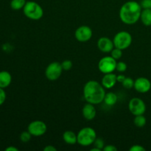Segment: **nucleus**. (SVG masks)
Returning <instances> with one entry per match:
<instances>
[{"label":"nucleus","mask_w":151,"mask_h":151,"mask_svg":"<svg viewBox=\"0 0 151 151\" xmlns=\"http://www.w3.org/2000/svg\"><path fill=\"white\" fill-rule=\"evenodd\" d=\"M61 66L63 68V70L69 71L72 67V62L69 60H65L61 63Z\"/></svg>","instance_id":"393cba45"},{"label":"nucleus","mask_w":151,"mask_h":151,"mask_svg":"<svg viewBox=\"0 0 151 151\" xmlns=\"http://www.w3.org/2000/svg\"><path fill=\"white\" fill-rule=\"evenodd\" d=\"M146 122H147V119H146L145 116H143V114L137 115L134 119V125L137 128H143L146 125Z\"/></svg>","instance_id":"aec40b11"},{"label":"nucleus","mask_w":151,"mask_h":151,"mask_svg":"<svg viewBox=\"0 0 151 151\" xmlns=\"http://www.w3.org/2000/svg\"><path fill=\"white\" fill-rule=\"evenodd\" d=\"M5 151H19V149L14 146H9L5 148Z\"/></svg>","instance_id":"473e14b6"},{"label":"nucleus","mask_w":151,"mask_h":151,"mask_svg":"<svg viewBox=\"0 0 151 151\" xmlns=\"http://www.w3.org/2000/svg\"><path fill=\"white\" fill-rule=\"evenodd\" d=\"M57 149L52 145H47L44 148V151H56Z\"/></svg>","instance_id":"7c9ffc66"},{"label":"nucleus","mask_w":151,"mask_h":151,"mask_svg":"<svg viewBox=\"0 0 151 151\" xmlns=\"http://www.w3.org/2000/svg\"><path fill=\"white\" fill-rule=\"evenodd\" d=\"M31 137H32V135L29 131H23L20 134V140L22 142H28L31 139Z\"/></svg>","instance_id":"5701e85b"},{"label":"nucleus","mask_w":151,"mask_h":151,"mask_svg":"<svg viewBox=\"0 0 151 151\" xmlns=\"http://www.w3.org/2000/svg\"><path fill=\"white\" fill-rule=\"evenodd\" d=\"M134 81H135L131 78H125V80L122 81V84L124 88H127V89H131V88H134Z\"/></svg>","instance_id":"412c9836"},{"label":"nucleus","mask_w":151,"mask_h":151,"mask_svg":"<svg viewBox=\"0 0 151 151\" xmlns=\"http://www.w3.org/2000/svg\"><path fill=\"white\" fill-rule=\"evenodd\" d=\"M106 91L102 84L96 81H89L83 87V97L87 103L100 104L104 100Z\"/></svg>","instance_id":"f03ea898"},{"label":"nucleus","mask_w":151,"mask_h":151,"mask_svg":"<svg viewBox=\"0 0 151 151\" xmlns=\"http://www.w3.org/2000/svg\"><path fill=\"white\" fill-rule=\"evenodd\" d=\"M127 69V64L123 61L118 62L116 63V70H117L119 72H124Z\"/></svg>","instance_id":"a878e982"},{"label":"nucleus","mask_w":151,"mask_h":151,"mask_svg":"<svg viewBox=\"0 0 151 151\" xmlns=\"http://www.w3.org/2000/svg\"><path fill=\"white\" fill-rule=\"evenodd\" d=\"M116 82H117L116 75L111 72V73L104 74V76L102 78L101 84L105 88L110 89L116 85Z\"/></svg>","instance_id":"ddd939ff"},{"label":"nucleus","mask_w":151,"mask_h":151,"mask_svg":"<svg viewBox=\"0 0 151 151\" xmlns=\"http://www.w3.org/2000/svg\"><path fill=\"white\" fill-rule=\"evenodd\" d=\"M128 109L131 113L134 116L144 114L146 111V105L142 99L134 97L129 101Z\"/></svg>","instance_id":"6e6552de"},{"label":"nucleus","mask_w":151,"mask_h":151,"mask_svg":"<svg viewBox=\"0 0 151 151\" xmlns=\"http://www.w3.org/2000/svg\"><path fill=\"white\" fill-rule=\"evenodd\" d=\"M27 131L33 137H41L46 134L47 131V126L45 122L43 121L35 120L29 124Z\"/></svg>","instance_id":"1a4fd4ad"},{"label":"nucleus","mask_w":151,"mask_h":151,"mask_svg":"<svg viewBox=\"0 0 151 151\" xmlns=\"http://www.w3.org/2000/svg\"><path fill=\"white\" fill-rule=\"evenodd\" d=\"M90 150H91V151H100L101 150H100V149H99V148H97V147H93V148H91Z\"/></svg>","instance_id":"72a5a7b5"},{"label":"nucleus","mask_w":151,"mask_h":151,"mask_svg":"<svg viewBox=\"0 0 151 151\" xmlns=\"http://www.w3.org/2000/svg\"><path fill=\"white\" fill-rule=\"evenodd\" d=\"M24 16L31 20H39L44 15V10L39 4L34 1H27L23 8Z\"/></svg>","instance_id":"7ed1b4c3"},{"label":"nucleus","mask_w":151,"mask_h":151,"mask_svg":"<svg viewBox=\"0 0 151 151\" xmlns=\"http://www.w3.org/2000/svg\"><path fill=\"white\" fill-rule=\"evenodd\" d=\"M12 82V76L7 71L0 72V88H5L10 85Z\"/></svg>","instance_id":"2eb2a0df"},{"label":"nucleus","mask_w":151,"mask_h":151,"mask_svg":"<svg viewBox=\"0 0 151 151\" xmlns=\"http://www.w3.org/2000/svg\"><path fill=\"white\" fill-rule=\"evenodd\" d=\"M116 60L111 56H106L100 60L98 63V69L102 73H111L116 70Z\"/></svg>","instance_id":"423d86ee"},{"label":"nucleus","mask_w":151,"mask_h":151,"mask_svg":"<svg viewBox=\"0 0 151 151\" xmlns=\"http://www.w3.org/2000/svg\"><path fill=\"white\" fill-rule=\"evenodd\" d=\"M103 151H116L117 148L115 147L114 145H105L104 148L103 149Z\"/></svg>","instance_id":"c756f323"},{"label":"nucleus","mask_w":151,"mask_h":151,"mask_svg":"<svg viewBox=\"0 0 151 151\" xmlns=\"http://www.w3.org/2000/svg\"><path fill=\"white\" fill-rule=\"evenodd\" d=\"M94 147H97V148L100 149V150H103L105 147V142L104 140L102 138H96L95 141L94 142Z\"/></svg>","instance_id":"b1692460"},{"label":"nucleus","mask_w":151,"mask_h":151,"mask_svg":"<svg viewBox=\"0 0 151 151\" xmlns=\"http://www.w3.org/2000/svg\"><path fill=\"white\" fill-rule=\"evenodd\" d=\"M63 139L66 144L75 145L78 143V136L72 131H66L63 134Z\"/></svg>","instance_id":"dca6fc26"},{"label":"nucleus","mask_w":151,"mask_h":151,"mask_svg":"<svg viewBox=\"0 0 151 151\" xmlns=\"http://www.w3.org/2000/svg\"><path fill=\"white\" fill-rule=\"evenodd\" d=\"M125 78H126V77H125V75H117V76H116V80H117V82L121 83H122V81L125 80Z\"/></svg>","instance_id":"2f4dec72"},{"label":"nucleus","mask_w":151,"mask_h":151,"mask_svg":"<svg viewBox=\"0 0 151 151\" xmlns=\"http://www.w3.org/2000/svg\"><path fill=\"white\" fill-rule=\"evenodd\" d=\"M142 7L140 3L135 1H128L121 7L119 18L125 24H134L140 19Z\"/></svg>","instance_id":"f257e3e1"},{"label":"nucleus","mask_w":151,"mask_h":151,"mask_svg":"<svg viewBox=\"0 0 151 151\" xmlns=\"http://www.w3.org/2000/svg\"><path fill=\"white\" fill-rule=\"evenodd\" d=\"M92 29L88 26L83 25L75 30V38L80 42H86L92 37Z\"/></svg>","instance_id":"9d476101"},{"label":"nucleus","mask_w":151,"mask_h":151,"mask_svg":"<svg viewBox=\"0 0 151 151\" xmlns=\"http://www.w3.org/2000/svg\"><path fill=\"white\" fill-rule=\"evenodd\" d=\"M78 136V143L81 146L87 147L94 144L97 134L96 131L91 127H85L82 128L77 134Z\"/></svg>","instance_id":"20e7f679"},{"label":"nucleus","mask_w":151,"mask_h":151,"mask_svg":"<svg viewBox=\"0 0 151 151\" xmlns=\"http://www.w3.org/2000/svg\"><path fill=\"white\" fill-rule=\"evenodd\" d=\"M97 47L101 52L105 53L111 52L114 47L113 41L108 37H101L97 41Z\"/></svg>","instance_id":"f8f14e48"},{"label":"nucleus","mask_w":151,"mask_h":151,"mask_svg":"<svg viewBox=\"0 0 151 151\" xmlns=\"http://www.w3.org/2000/svg\"><path fill=\"white\" fill-rule=\"evenodd\" d=\"M140 19L145 26H151V9H143Z\"/></svg>","instance_id":"f3484780"},{"label":"nucleus","mask_w":151,"mask_h":151,"mask_svg":"<svg viewBox=\"0 0 151 151\" xmlns=\"http://www.w3.org/2000/svg\"><path fill=\"white\" fill-rule=\"evenodd\" d=\"M113 42L114 47L124 50L131 46L132 43V36L127 31H120L115 35Z\"/></svg>","instance_id":"39448f33"},{"label":"nucleus","mask_w":151,"mask_h":151,"mask_svg":"<svg viewBox=\"0 0 151 151\" xmlns=\"http://www.w3.org/2000/svg\"><path fill=\"white\" fill-rule=\"evenodd\" d=\"M6 100V93L4 88H0V106L4 104Z\"/></svg>","instance_id":"cd10ccee"},{"label":"nucleus","mask_w":151,"mask_h":151,"mask_svg":"<svg viewBox=\"0 0 151 151\" xmlns=\"http://www.w3.org/2000/svg\"><path fill=\"white\" fill-rule=\"evenodd\" d=\"M111 57L114 58L115 60H119L121 58V57L122 56V50H120L119 48H114L113 50L111 52Z\"/></svg>","instance_id":"4be33fe9"},{"label":"nucleus","mask_w":151,"mask_h":151,"mask_svg":"<svg viewBox=\"0 0 151 151\" xmlns=\"http://www.w3.org/2000/svg\"><path fill=\"white\" fill-rule=\"evenodd\" d=\"M118 100L117 95L114 92L106 93L104 97V103L109 106H113L116 103Z\"/></svg>","instance_id":"a211bd4d"},{"label":"nucleus","mask_w":151,"mask_h":151,"mask_svg":"<svg viewBox=\"0 0 151 151\" xmlns=\"http://www.w3.org/2000/svg\"><path fill=\"white\" fill-rule=\"evenodd\" d=\"M26 2V0H11L10 7L14 10H19L24 8Z\"/></svg>","instance_id":"6ab92c4d"},{"label":"nucleus","mask_w":151,"mask_h":151,"mask_svg":"<svg viewBox=\"0 0 151 151\" xmlns=\"http://www.w3.org/2000/svg\"><path fill=\"white\" fill-rule=\"evenodd\" d=\"M130 151H145V148L139 145H134L131 148L129 149Z\"/></svg>","instance_id":"c85d7f7f"},{"label":"nucleus","mask_w":151,"mask_h":151,"mask_svg":"<svg viewBox=\"0 0 151 151\" xmlns=\"http://www.w3.org/2000/svg\"><path fill=\"white\" fill-rule=\"evenodd\" d=\"M134 88L138 92L145 94V93L148 92L151 88V83L147 78L141 77L138 78L134 81Z\"/></svg>","instance_id":"9b49d317"},{"label":"nucleus","mask_w":151,"mask_h":151,"mask_svg":"<svg viewBox=\"0 0 151 151\" xmlns=\"http://www.w3.org/2000/svg\"><path fill=\"white\" fill-rule=\"evenodd\" d=\"M63 72L61 63L58 62H52L50 63L45 70V76L49 81H55L58 79Z\"/></svg>","instance_id":"0eeeda50"},{"label":"nucleus","mask_w":151,"mask_h":151,"mask_svg":"<svg viewBox=\"0 0 151 151\" xmlns=\"http://www.w3.org/2000/svg\"><path fill=\"white\" fill-rule=\"evenodd\" d=\"M82 114L83 117L87 120H92L96 116V109L94 104L87 103L82 109Z\"/></svg>","instance_id":"4468645a"},{"label":"nucleus","mask_w":151,"mask_h":151,"mask_svg":"<svg viewBox=\"0 0 151 151\" xmlns=\"http://www.w3.org/2000/svg\"><path fill=\"white\" fill-rule=\"evenodd\" d=\"M140 5L143 9H151V0H142Z\"/></svg>","instance_id":"bb28decb"}]
</instances>
